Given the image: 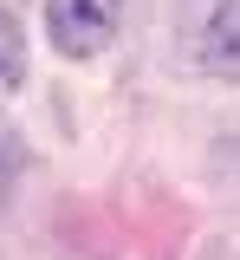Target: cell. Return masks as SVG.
<instances>
[{
    "instance_id": "7a4b0ae2",
    "label": "cell",
    "mask_w": 240,
    "mask_h": 260,
    "mask_svg": "<svg viewBox=\"0 0 240 260\" xmlns=\"http://www.w3.org/2000/svg\"><path fill=\"white\" fill-rule=\"evenodd\" d=\"M26 78V39H20V20L0 7V91H13Z\"/></svg>"
},
{
    "instance_id": "6da1fadb",
    "label": "cell",
    "mask_w": 240,
    "mask_h": 260,
    "mask_svg": "<svg viewBox=\"0 0 240 260\" xmlns=\"http://www.w3.org/2000/svg\"><path fill=\"white\" fill-rule=\"evenodd\" d=\"M46 32L65 59H98L117 39V0H46Z\"/></svg>"
}]
</instances>
